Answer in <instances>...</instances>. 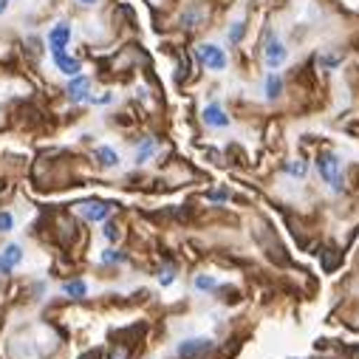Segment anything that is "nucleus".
Instances as JSON below:
<instances>
[{
	"label": "nucleus",
	"mask_w": 359,
	"mask_h": 359,
	"mask_svg": "<svg viewBox=\"0 0 359 359\" xmlns=\"http://www.w3.org/2000/svg\"><path fill=\"white\" fill-rule=\"evenodd\" d=\"M317 172H320V178H323V182H325L334 193L342 190V161H339V156L323 153V156L317 158Z\"/></svg>",
	"instance_id": "nucleus-1"
},
{
	"label": "nucleus",
	"mask_w": 359,
	"mask_h": 359,
	"mask_svg": "<svg viewBox=\"0 0 359 359\" xmlns=\"http://www.w3.org/2000/svg\"><path fill=\"white\" fill-rule=\"evenodd\" d=\"M196 57H198V60L204 62V68H210V71H224V68L229 65L226 51L218 48V46H212V43H201V46L196 48Z\"/></svg>",
	"instance_id": "nucleus-2"
},
{
	"label": "nucleus",
	"mask_w": 359,
	"mask_h": 359,
	"mask_svg": "<svg viewBox=\"0 0 359 359\" xmlns=\"http://www.w3.org/2000/svg\"><path fill=\"white\" fill-rule=\"evenodd\" d=\"M263 60H266V65H269V68H278V65H283V62L289 60V48L280 43V37H278V34H269V37H266Z\"/></svg>",
	"instance_id": "nucleus-3"
},
{
	"label": "nucleus",
	"mask_w": 359,
	"mask_h": 359,
	"mask_svg": "<svg viewBox=\"0 0 359 359\" xmlns=\"http://www.w3.org/2000/svg\"><path fill=\"white\" fill-rule=\"evenodd\" d=\"M76 215L85 218V221H108L111 204H105V201H79L76 204Z\"/></svg>",
	"instance_id": "nucleus-4"
},
{
	"label": "nucleus",
	"mask_w": 359,
	"mask_h": 359,
	"mask_svg": "<svg viewBox=\"0 0 359 359\" xmlns=\"http://www.w3.org/2000/svg\"><path fill=\"white\" fill-rule=\"evenodd\" d=\"M210 351H212V339H207V337L184 339L182 345H178V356H182V359H198V356H204Z\"/></svg>",
	"instance_id": "nucleus-5"
},
{
	"label": "nucleus",
	"mask_w": 359,
	"mask_h": 359,
	"mask_svg": "<svg viewBox=\"0 0 359 359\" xmlns=\"http://www.w3.org/2000/svg\"><path fill=\"white\" fill-rule=\"evenodd\" d=\"M68 43H71V26H68V23H57V26L51 29V34H48V48H51V54H54V51H65Z\"/></svg>",
	"instance_id": "nucleus-6"
},
{
	"label": "nucleus",
	"mask_w": 359,
	"mask_h": 359,
	"mask_svg": "<svg viewBox=\"0 0 359 359\" xmlns=\"http://www.w3.org/2000/svg\"><path fill=\"white\" fill-rule=\"evenodd\" d=\"M88 94H91V79L88 76H71V82H68V97L74 100V102H85L88 100Z\"/></svg>",
	"instance_id": "nucleus-7"
},
{
	"label": "nucleus",
	"mask_w": 359,
	"mask_h": 359,
	"mask_svg": "<svg viewBox=\"0 0 359 359\" xmlns=\"http://www.w3.org/2000/svg\"><path fill=\"white\" fill-rule=\"evenodd\" d=\"M201 116H204V125H210V128H229V116H226V111L218 102L207 105Z\"/></svg>",
	"instance_id": "nucleus-8"
},
{
	"label": "nucleus",
	"mask_w": 359,
	"mask_h": 359,
	"mask_svg": "<svg viewBox=\"0 0 359 359\" xmlns=\"http://www.w3.org/2000/svg\"><path fill=\"white\" fill-rule=\"evenodd\" d=\"M20 260H23V249H20L18 243H9V246L4 249V255H0V272L9 275L12 269L20 263Z\"/></svg>",
	"instance_id": "nucleus-9"
},
{
	"label": "nucleus",
	"mask_w": 359,
	"mask_h": 359,
	"mask_svg": "<svg viewBox=\"0 0 359 359\" xmlns=\"http://www.w3.org/2000/svg\"><path fill=\"white\" fill-rule=\"evenodd\" d=\"M204 23H207V9H204V6H190V9L182 15V26L190 29V32H193V29H201Z\"/></svg>",
	"instance_id": "nucleus-10"
},
{
	"label": "nucleus",
	"mask_w": 359,
	"mask_h": 359,
	"mask_svg": "<svg viewBox=\"0 0 359 359\" xmlns=\"http://www.w3.org/2000/svg\"><path fill=\"white\" fill-rule=\"evenodd\" d=\"M54 65L62 71V74H68V76H76L79 74V60L76 57H71L68 51H54Z\"/></svg>",
	"instance_id": "nucleus-11"
},
{
	"label": "nucleus",
	"mask_w": 359,
	"mask_h": 359,
	"mask_svg": "<svg viewBox=\"0 0 359 359\" xmlns=\"http://www.w3.org/2000/svg\"><path fill=\"white\" fill-rule=\"evenodd\" d=\"M283 91V79L278 74H269L266 76V100H278Z\"/></svg>",
	"instance_id": "nucleus-12"
},
{
	"label": "nucleus",
	"mask_w": 359,
	"mask_h": 359,
	"mask_svg": "<svg viewBox=\"0 0 359 359\" xmlns=\"http://www.w3.org/2000/svg\"><path fill=\"white\" fill-rule=\"evenodd\" d=\"M94 156H97V161L105 164V167H116V164H119V156H116V150H111V147H97Z\"/></svg>",
	"instance_id": "nucleus-13"
},
{
	"label": "nucleus",
	"mask_w": 359,
	"mask_h": 359,
	"mask_svg": "<svg viewBox=\"0 0 359 359\" xmlns=\"http://www.w3.org/2000/svg\"><path fill=\"white\" fill-rule=\"evenodd\" d=\"M62 292H65L68 297H74V300H82V297L88 294V286H85V280H68V283L62 286Z\"/></svg>",
	"instance_id": "nucleus-14"
},
{
	"label": "nucleus",
	"mask_w": 359,
	"mask_h": 359,
	"mask_svg": "<svg viewBox=\"0 0 359 359\" xmlns=\"http://www.w3.org/2000/svg\"><path fill=\"white\" fill-rule=\"evenodd\" d=\"M153 153H156V142L147 139V142H142V147H139V153H136V161L144 164L147 158H153Z\"/></svg>",
	"instance_id": "nucleus-15"
},
{
	"label": "nucleus",
	"mask_w": 359,
	"mask_h": 359,
	"mask_svg": "<svg viewBox=\"0 0 359 359\" xmlns=\"http://www.w3.org/2000/svg\"><path fill=\"white\" fill-rule=\"evenodd\" d=\"M196 289H198V292H215V280L207 278V275H198V278H196Z\"/></svg>",
	"instance_id": "nucleus-16"
},
{
	"label": "nucleus",
	"mask_w": 359,
	"mask_h": 359,
	"mask_svg": "<svg viewBox=\"0 0 359 359\" xmlns=\"http://www.w3.org/2000/svg\"><path fill=\"white\" fill-rule=\"evenodd\" d=\"M243 34H246V23L241 20V23H235V26H232V32H229V43H241V40H243Z\"/></svg>",
	"instance_id": "nucleus-17"
},
{
	"label": "nucleus",
	"mask_w": 359,
	"mask_h": 359,
	"mask_svg": "<svg viewBox=\"0 0 359 359\" xmlns=\"http://www.w3.org/2000/svg\"><path fill=\"white\" fill-rule=\"evenodd\" d=\"M286 170H289V175H292V178H303V175H306V170H309V167H306V164H303V161H292V164H289V167H286Z\"/></svg>",
	"instance_id": "nucleus-18"
},
{
	"label": "nucleus",
	"mask_w": 359,
	"mask_h": 359,
	"mask_svg": "<svg viewBox=\"0 0 359 359\" xmlns=\"http://www.w3.org/2000/svg\"><path fill=\"white\" fill-rule=\"evenodd\" d=\"M102 232H105V238H108L111 243H116V241H119V226H116L114 221H105V229H102Z\"/></svg>",
	"instance_id": "nucleus-19"
},
{
	"label": "nucleus",
	"mask_w": 359,
	"mask_h": 359,
	"mask_svg": "<svg viewBox=\"0 0 359 359\" xmlns=\"http://www.w3.org/2000/svg\"><path fill=\"white\" fill-rule=\"evenodd\" d=\"M108 359H130V351H128V345H116V348H111Z\"/></svg>",
	"instance_id": "nucleus-20"
},
{
	"label": "nucleus",
	"mask_w": 359,
	"mask_h": 359,
	"mask_svg": "<svg viewBox=\"0 0 359 359\" xmlns=\"http://www.w3.org/2000/svg\"><path fill=\"white\" fill-rule=\"evenodd\" d=\"M12 226H15L12 212H0V232H12Z\"/></svg>",
	"instance_id": "nucleus-21"
},
{
	"label": "nucleus",
	"mask_w": 359,
	"mask_h": 359,
	"mask_svg": "<svg viewBox=\"0 0 359 359\" xmlns=\"http://www.w3.org/2000/svg\"><path fill=\"white\" fill-rule=\"evenodd\" d=\"M207 198H210V201H221V204H224V201H229V193L221 187V190H210V193H207Z\"/></svg>",
	"instance_id": "nucleus-22"
},
{
	"label": "nucleus",
	"mask_w": 359,
	"mask_h": 359,
	"mask_svg": "<svg viewBox=\"0 0 359 359\" xmlns=\"http://www.w3.org/2000/svg\"><path fill=\"white\" fill-rule=\"evenodd\" d=\"M102 260H105V263H119V260H122V252H116V249H105V252H102Z\"/></svg>",
	"instance_id": "nucleus-23"
},
{
	"label": "nucleus",
	"mask_w": 359,
	"mask_h": 359,
	"mask_svg": "<svg viewBox=\"0 0 359 359\" xmlns=\"http://www.w3.org/2000/svg\"><path fill=\"white\" fill-rule=\"evenodd\" d=\"M323 65H325V68H334V65H339V57H337V54H325V57H323Z\"/></svg>",
	"instance_id": "nucleus-24"
},
{
	"label": "nucleus",
	"mask_w": 359,
	"mask_h": 359,
	"mask_svg": "<svg viewBox=\"0 0 359 359\" xmlns=\"http://www.w3.org/2000/svg\"><path fill=\"white\" fill-rule=\"evenodd\" d=\"M172 280H175V272H164V275H161V283H164V286L172 283Z\"/></svg>",
	"instance_id": "nucleus-25"
},
{
	"label": "nucleus",
	"mask_w": 359,
	"mask_h": 359,
	"mask_svg": "<svg viewBox=\"0 0 359 359\" xmlns=\"http://www.w3.org/2000/svg\"><path fill=\"white\" fill-rule=\"evenodd\" d=\"M6 6H9V0H0V15L6 12Z\"/></svg>",
	"instance_id": "nucleus-26"
},
{
	"label": "nucleus",
	"mask_w": 359,
	"mask_h": 359,
	"mask_svg": "<svg viewBox=\"0 0 359 359\" xmlns=\"http://www.w3.org/2000/svg\"><path fill=\"white\" fill-rule=\"evenodd\" d=\"M79 4H85V6H94V4H97V0H79Z\"/></svg>",
	"instance_id": "nucleus-27"
}]
</instances>
